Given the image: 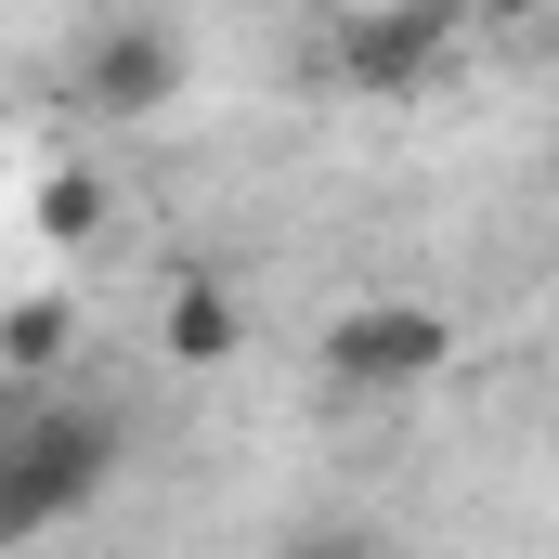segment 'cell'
Returning <instances> with one entry per match:
<instances>
[{"instance_id": "obj_1", "label": "cell", "mask_w": 559, "mask_h": 559, "mask_svg": "<svg viewBox=\"0 0 559 559\" xmlns=\"http://www.w3.org/2000/svg\"><path fill=\"white\" fill-rule=\"evenodd\" d=\"M105 481H118V417L105 404H26L13 442H0V547L66 534Z\"/></svg>"}, {"instance_id": "obj_2", "label": "cell", "mask_w": 559, "mask_h": 559, "mask_svg": "<svg viewBox=\"0 0 559 559\" xmlns=\"http://www.w3.org/2000/svg\"><path fill=\"white\" fill-rule=\"evenodd\" d=\"M442 365H455V312H429V299H352V312L325 325V378L365 391V404H404Z\"/></svg>"}, {"instance_id": "obj_3", "label": "cell", "mask_w": 559, "mask_h": 559, "mask_svg": "<svg viewBox=\"0 0 559 559\" xmlns=\"http://www.w3.org/2000/svg\"><path fill=\"white\" fill-rule=\"evenodd\" d=\"M79 105H92V118H169V105H182V39H169L156 13H118V26L92 39V66H79Z\"/></svg>"}, {"instance_id": "obj_4", "label": "cell", "mask_w": 559, "mask_h": 559, "mask_svg": "<svg viewBox=\"0 0 559 559\" xmlns=\"http://www.w3.org/2000/svg\"><path fill=\"white\" fill-rule=\"evenodd\" d=\"M156 352H169V365H235V352H248V299L222 274H182L169 312H156Z\"/></svg>"}, {"instance_id": "obj_5", "label": "cell", "mask_w": 559, "mask_h": 559, "mask_svg": "<svg viewBox=\"0 0 559 559\" xmlns=\"http://www.w3.org/2000/svg\"><path fill=\"white\" fill-rule=\"evenodd\" d=\"M66 352H79V312L66 299H13L0 312V378H52Z\"/></svg>"}, {"instance_id": "obj_6", "label": "cell", "mask_w": 559, "mask_h": 559, "mask_svg": "<svg viewBox=\"0 0 559 559\" xmlns=\"http://www.w3.org/2000/svg\"><path fill=\"white\" fill-rule=\"evenodd\" d=\"M39 222H52L66 248H79V235H105V182H92V169H52V182H39Z\"/></svg>"}, {"instance_id": "obj_7", "label": "cell", "mask_w": 559, "mask_h": 559, "mask_svg": "<svg viewBox=\"0 0 559 559\" xmlns=\"http://www.w3.org/2000/svg\"><path fill=\"white\" fill-rule=\"evenodd\" d=\"M13 417H26V391H13V378H0V442H13Z\"/></svg>"}]
</instances>
